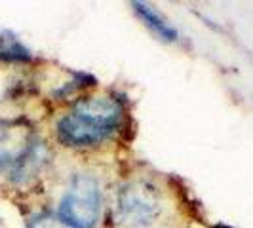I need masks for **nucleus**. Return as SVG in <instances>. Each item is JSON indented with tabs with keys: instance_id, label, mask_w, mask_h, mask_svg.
<instances>
[{
	"instance_id": "obj_5",
	"label": "nucleus",
	"mask_w": 253,
	"mask_h": 228,
	"mask_svg": "<svg viewBox=\"0 0 253 228\" xmlns=\"http://www.w3.org/2000/svg\"><path fill=\"white\" fill-rule=\"evenodd\" d=\"M73 113L95 122L97 126L114 131L122 120V105L109 95H95V97L78 99L73 107Z\"/></svg>"
},
{
	"instance_id": "obj_8",
	"label": "nucleus",
	"mask_w": 253,
	"mask_h": 228,
	"mask_svg": "<svg viewBox=\"0 0 253 228\" xmlns=\"http://www.w3.org/2000/svg\"><path fill=\"white\" fill-rule=\"evenodd\" d=\"M27 228H71V227L59 215L40 213V215H35L27 223Z\"/></svg>"
},
{
	"instance_id": "obj_4",
	"label": "nucleus",
	"mask_w": 253,
	"mask_h": 228,
	"mask_svg": "<svg viewBox=\"0 0 253 228\" xmlns=\"http://www.w3.org/2000/svg\"><path fill=\"white\" fill-rule=\"evenodd\" d=\"M111 135V129L97 126L95 122L75 113L65 114L57 122V139L67 147H93Z\"/></svg>"
},
{
	"instance_id": "obj_1",
	"label": "nucleus",
	"mask_w": 253,
	"mask_h": 228,
	"mask_svg": "<svg viewBox=\"0 0 253 228\" xmlns=\"http://www.w3.org/2000/svg\"><path fill=\"white\" fill-rule=\"evenodd\" d=\"M101 209L99 183L93 175L78 173L71 179L65 192L59 217L71 228H95Z\"/></svg>"
},
{
	"instance_id": "obj_6",
	"label": "nucleus",
	"mask_w": 253,
	"mask_h": 228,
	"mask_svg": "<svg viewBox=\"0 0 253 228\" xmlns=\"http://www.w3.org/2000/svg\"><path fill=\"white\" fill-rule=\"evenodd\" d=\"M131 8H133V12L141 17V21L149 27L152 33H156L162 40L175 42L179 38L177 31L169 25L164 15L160 12H156L151 4H145V2H131Z\"/></svg>"
},
{
	"instance_id": "obj_3",
	"label": "nucleus",
	"mask_w": 253,
	"mask_h": 228,
	"mask_svg": "<svg viewBox=\"0 0 253 228\" xmlns=\"http://www.w3.org/2000/svg\"><path fill=\"white\" fill-rule=\"evenodd\" d=\"M35 145V129L27 120H0V171L17 164Z\"/></svg>"
},
{
	"instance_id": "obj_2",
	"label": "nucleus",
	"mask_w": 253,
	"mask_h": 228,
	"mask_svg": "<svg viewBox=\"0 0 253 228\" xmlns=\"http://www.w3.org/2000/svg\"><path fill=\"white\" fill-rule=\"evenodd\" d=\"M162 211L156 189L145 181H131L118 192V217L127 227H147Z\"/></svg>"
},
{
	"instance_id": "obj_7",
	"label": "nucleus",
	"mask_w": 253,
	"mask_h": 228,
	"mask_svg": "<svg viewBox=\"0 0 253 228\" xmlns=\"http://www.w3.org/2000/svg\"><path fill=\"white\" fill-rule=\"evenodd\" d=\"M33 53L25 44L10 31L0 33V61L4 63H29Z\"/></svg>"
}]
</instances>
